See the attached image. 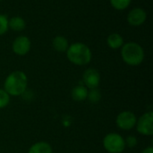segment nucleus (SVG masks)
<instances>
[{"instance_id": "1", "label": "nucleus", "mask_w": 153, "mask_h": 153, "mask_svg": "<svg viewBox=\"0 0 153 153\" xmlns=\"http://www.w3.org/2000/svg\"><path fill=\"white\" fill-rule=\"evenodd\" d=\"M28 86V77L22 71H13L7 75L4 82V90L9 96L17 97L22 95Z\"/></svg>"}, {"instance_id": "2", "label": "nucleus", "mask_w": 153, "mask_h": 153, "mask_svg": "<svg viewBox=\"0 0 153 153\" xmlns=\"http://www.w3.org/2000/svg\"><path fill=\"white\" fill-rule=\"evenodd\" d=\"M65 53L69 62L79 66L88 65L92 58L91 48L82 42H74L69 45Z\"/></svg>"}, {"instance_id": "3", "label": "nucleus", "mask_w": 153, "mask_h": 153, "mask_svg": "<svg viewBox=\"0 0 153 153\" xmlns=\"http://www.w3.org/2000/svg\"><path fill=\"white\" fill-rule=\"evenodd\" d=\"M121 57L127 65L138 66L144 60V49L140 44L136 42H126L121 48Z\"/></svg>"}, {"instance_id": "4", "label": "nucleus", "mask_w": 153, "mask_h": 153, "mask_svg": "<svg viewBox=\"0 0 153 153\" xmlns=\"http://www.w3.org/2000/svg\"><path fill=\"white\" fill-rule=\"evenodd\" d=\"M103 147L108 153H122L126 149L125 139L117 133L108 134L103 139Z\"/></svg>"}, {"instance_id": "5", "label": "nucleus", "mask_w": 153, "mask_h": 153, "mask_svg": "<svg viewBox=\"0 0 153 153\" xmlns=\"http://www.w3.org/2000/svg\"><path fill=\"white\" fill-rule=\"evenodd\" d=\"M137 132L144 136L153 135V113L149 111L142 115L139 119H137L135 125Z\"/></svg>"}, {"instance_id": "6", "label": "nucleus", "mask_w": 153, "mask_h": 153, "mask_svg": "<svg viewBox=\"0 0 153 153\" xmlns=\"http://www.w3.org/2000/svg\"><path fill=\"white\" fill-rule=\"evenodd\" d=\"M137 122V117L132 111H123L119 113L116 118V125L117 126L125 131L132 130L135 127Z\"/></svg>"}, {"instance_id": "7", "label": "nucleus", "mask_w": 153, "mask_h": 153, "mask_svg": "<svg viewBox=\"0 0 153 153\" xmlns=\"http://www.w3.org/2000/svg\"><path fill=\"white\" fill-rule=\"evenodd\" d=\"M31 48V41L30 39L24 35H21L16 37L12 43L13 52L20 56H23L27 55Z\"/></svg>"}, {"instance_id": "8", "label": "nucleus", "mask_w": 153, "mask_h": 153, "mask_svg": "<svg viewBox=\"0 0 153 153\" xmlns=\"http://www.w3.org/2000/svg\"><path fill=\"white\" fill-rule=\"evenodd\" d=\"M147 20V13L143 8L134 7L133 8L126 16V21L130 26L138 27L143 25Z\"/></svg>"}, {"instance_id": "9", "label": "nucleus", "mask_w": 153, "mask_h": 153, "mask_svg": "<svg viewBox=\"0 0 153 153\" xmlns=\"http://www.w3.org/2000/svg\"><path fill=\"white\" fill-rule=\"evenodd\" d=\"M82 82L88 90L96 89L100 83V74L94 68H88L82 74Z\"/></svg>"}, {"instance_id": "10", "label": "nucleus", "mask_w": 153, "mask_h": 153, "mask_svg": "<svg viewBox=\"0 0 153 153\" xmlns=\"http://www.w3.org/2000/svg\"><path fill=\"white\" fill-rule=\"evenodd\" d=\"M107 44H108V48L116 50V49H119L122 48V46L125 44V40L121 34H119L117 32H114L108 36Z\"/></svg>"}, {"instance_id": "11", "label": "nucleus", "mask_w": 153, "mask_h": 153, "mask_svg": "<svg viewBox=\"0 0 153 153\" xmlns=\"http://www.w3.org/2000/svg\"><path fill=\"white\" fill-rule=\"evenodd\" d=\"M88 92L89 90L84 85H76L72 89L71 97L74 101H84L85 100H87Z\"/></svg>"}, {"instance_id": "12", "label": "nucleus", "mask_w": 153, "mask_h": 153, "mask_svg": "<svg viewBox=\"0 0 153 153\" xmlns=\"http://www.w3.org/2000/svg\"><path fill=\"white\" fill-rule=\"evenodd\" d=\"M52 46L56 51L64 53V52H66V50L69 47V41L65 37H64L62 35H57L53 39Z\"/></svg>"}, {"instance_id": "13", "label": "nucleus", "mask_w": 153, "mask_h": 153, "mask_svg": "<svg viewBox=\"0 0 153 153\" xmlns=\"http://www.w3.org/2000/svg\"><path fill=\"white\" fill-rule=\"evenodd\" d=\"M26 22L21 16H13L8 19V28L13 31H22L25 29Z\"/></svg>"}, {"instance_id": "14", "label": "nucleus", "mask_w": 153, "mask_h": 153, "mask_svg": "<svg viewBox=\"0 0 153 153\" xmlns=\"http://www.w3.org/2000/svg\"><path fill=\"white\" fill-rule=\"evenodd\" d=\"M28 153H53V149L48 143L38 142L30 147Z\"/></svg>"}, {"instance_id": "15", "label": "nucleus", "mask_w": 153, "mask_h": 153, "mask_svg": "<svg viewBox=\"0 0 153 153\" xmlns=\"http://www.w3.org/2000/svg\"><path fill=\"white\" fill-rule=\"evenodd\" d=\"M111 6L117 10V11H123L128 8L132 3V0H109Z\"/></svg>"}, {"instance_id": "16", "label": "nucleus", "mask_w": 153, "mask_h": 153, "mask_svg": "<svg viewBox=\"0 0 153 153\" xmlns=\"http://www.w3.org/2000/svg\"><path fill=\"white\" fill-rule=\"evenodd\" d=\"M87 100H89V101L93 103V104H97L101 100V92H100V91L98 88L90 90L89 92H88Z\"/></svg>"}, {"instance_id": "17", "label": "nucleus", "mask_w": 153, "mask_h": 153, "mask_svg": "<svg viewBox=\"0 0 153 153\" xmlns=\"http://www.w3.org/2000/svg\"><path fill=\"white\" fill-rule=\"evenodd\" d=\"M9 103H10L9 94L4 89H0V109L7 107Z\"/></svg>"}, {"instance_id": "18", "label": "nucleus", "mask_w": 153, "mask_h": 153, "mask_svg": "<svg viewBox=\"0 0 153 153\" xmlns=\"http://www.w3.org/2000/svg\"><path fill=\"white\" fill-rule=\"evenodd\" d=\"M8 30V18L6 15L0 13V36L5 34Z\"/></svg>"}, {"instance_id": "19", "label": "nucleus", "mask_w": 153, "mask_h": 153, "mask_svg": "<svg viewBox=\"0 0 153 153\" xmlns=\"http://www.w3.org/2000/svg\"><path fill=\"white\" fill-rule=\"evenodd\" d=\"M125 143H126V147H128L130 149L135 148L138 144V139L134 136V135H128L126 139H125Z\"/></svg>"}, {"instance_id": "20", "label": "nucleus", "mask_w": 153, "mask_h": 153, "mask_svg": "<svg viewBox=\"0 0 153 153\" xmlns=\"http://www.w3.org/2000/svg\"><path fill=\"white\" fill-rule=\"evenodd\" d=\"M142 153H153V148L152 146H149V147H147V148H145Z\"/></svg>"}, {"instance_id": "21", "label": "nucleus", "mask_w": 153, "mask_h": 153, "mask_svg": "<svg viewBox=\"0 0 153 153\" xmlns=\"http://www.w3.org/2000/svg\"><path fill=\"white\" fill-rule=\"evenodd\" d=\"M0 1H3V0H0Z\"/></svg>"}]
</instances>
